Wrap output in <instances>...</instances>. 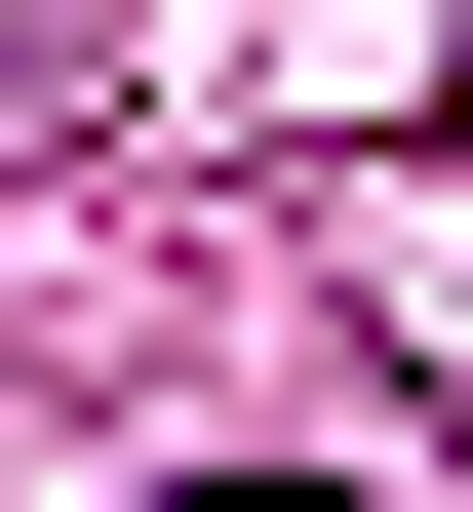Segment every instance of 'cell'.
I'll list each match as a JSON object with an SVG mask.
<instances>
[{
	"label": "cell",
	"mask_w": 473,
	"mask_h": 512,
	"mask_svg": "<svg viewBox=\"0 0 473 512\" xmlns=\"http://www.w3.org/2000/svg\"><path fill=\"white\" fill-rule=\"evenodd\" d=\"M198 512H276V473H198Z\"/></svg>",
	"instance_id": "6da1fadb"
}]
</instances>
